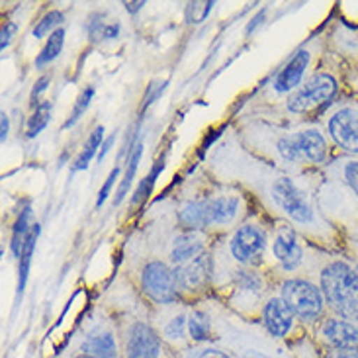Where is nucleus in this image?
Here are the masks:
<instances>
[{
    "label": "nucleus",
    "mask_w": 358,
    "mask_h": 358,
    "mask_svg": "<svg viewBox=\"0 0 358 358\" xmlns=\"http://www.w3.org/2000/svg\"><path fill=\"white\" fill-rule=\"evenodd\" d=\"M63 45H65V29L59 28L49 36L43 49L38 53V57H36V67L43 69L45 65H49L51 61H55V59L59 57Z\"/></svg>",
    "instance_id": "26"
},
{
    "label": "nucleus",
    "mask_w": 358,
    "mask_h": 358,
    "mask_svg": "<svg viewBox=\"0 0 358 358\" xmlns=\"http://www.w3.org/2000/svg\"><path fill=\"white\" fill-rule=\"evenodd\" d=\"M178 222L182 223L188 231H200L203 227L212 225L210 222V200H190L180 208L178 212Z\"/></svg>",
    "instance_id": "17"
},
{
    "label": "nucleus",
    "mask_w": 358,
    "mask_h": 358,
    "mask_svg": "<svg viewBox=\"0 0 358 358\" xmlns=\"http://www.w3.org/2000/svg\"><path fill=\"white\" fill-rule=\"evenodd\" d=\"M141 155H143V143L141 141H136L134 145L129 147V157H127V169H126V175L122 178V184H120V188H117L116 196H114V203H122V200L126 198L127 192H129V188H131V182H134V178H136L137 173V166H139V161H141Z\"/></svg>",
    "instance_id": "23"
},
{
    "label": "nucleus",
    "mask_w": 358,
    "mask_h": 358,
    "mask_svg": "<svg viewBox=\"0 0 358 358\" xmlns=\"http://www.w3.org/2000/svg\"><path fill=\"white\" fill-rule=\"evenodd\" d=\"M124 358H171L161 333L145 321H134L124 333Z\"/></svg>",
    "instance_id": "6"
},
{
    "label": "nucleus",
    "mask_w": 358,
    "mask_h": 358,
    "mask_svg": "<svg viewBox=\"0 0 358 358\" xmlns=\"http://www.w3.org/2000/svg\"><path fill=\"white\" fill-rule=\"evenodd\" d=\"M124 6H126V10L129 12V14H136V12H139V10L145 6V2H143V0H137V2H126Z\"/></svg>",
    "instance_id": "44"
},
{
    "label": "nucleus",
    "mask_w": 358,
    "mask_h": 358,
    "mask_svg": "<svg viewBox=\"0 0 358 358\" xmlns=\"http://www.w3.org/2000/svg\"><path fill=\"white\" fill-rule=\"evenodd\" d=\"M92 98H94V87H87L83 92H80V96L77 98V102H75V106H73V112H71V116L69 120L65 122V129L67 127H73L77 124L80 117L85 116V112L88 110L90 106V102H92Z\"/></svg>",
    "instance_id": "33"
},
{
    "label": "nucleus",
    "mask_w": 358,
    "mask_h": 358,
    "mask_svg": "<svg viewBox=\"0 0 358 358\" xmlns=\"http://www.w3.org/2000/svg\"><path fill=\"white\" fill-rule=\"evenodd\" d=\"M165 88H166V80H163V83H153V85L149 87V90H147V94H145V106L153 104L157 98L165 92Z\"/></svg>",
    "instance_id": "37"
},
{
    "label": "nucleus",
    "mask_w": 358,
    "mask_h": 358,
    "mask_svg": "<svg viewBox=\"0 0 358 358\" xmlns=\"http://www.w3.org/2000/svg\"><path fill=\"white\" fill-rule=\"evenodd\" d=\"M271 198L294 223L310 231L329 233L327 222L317 213L310 198L290 176H276L271 180Z\"/></svg>",
    "instance_id": "2"
},
{
    "label": "nucleus",
    "mask_w": 358,
    "mask_h": 358,
    "mask_svg": "<svg viewBox=\"0 0 358 358\" xmlns=\"http://www.w3.org/2000/svg\"><path fill=\"white\" fill-rule=\"evenodd\" d=\"M235 286L243 294H259L262 290V278L255 272H237Z\"/></svg>",
    "instance_id": "34"
},
{
    "label": "nucleus",
    "mask_w": 358,
    "mask_h": 358,
    "mask_svg": "<svg viewBox=\"0 0 358 358\" xmlns=\"http://www.w3.org/2000/svg\"><path fill=\"white\" fill-rule=\"evenodd\" d=\"M49 80H51L49 77H41L38 83H36V87H34L31 94H29V98H31V104H34V106H38V98L41 96V92H43V90H48Z\"/></svg>",
    "instance_id": "40"
},
{
    "label": "nucleus",
    "mask_w": 358,
    "mask_h": 358,
    "mask_svg": "<svg viewBox=\"0 0 358 358\" xmlns=\"http://www.w3.org/2000/svg\"><path fill=\"white\" fill-rule=\"evenodd\" d=\"M349 241L352 245V249L358 252V225H352L349 231Z\"/></svg>",
    "instance_id": "45"
},
{
    "label": "nucleus",
    "mask_w": 358,
    "mask_h": 358,
    "mask_svg": "<svg viewBox=\"0 0 358 358\" xmlns=\"http://www.w3.org/2000/svg\"><path fill=\"white\" fill-rule=\"evenodd\" d=\"M278 153L286 163L323 165L329 157V143L323 131L310 127L282 137L278 141Z\"/></svg>",
    "instance_id": "4"
},
{
    "label": "nucleus",
    "mask_w": 358,
    "mask_h": 358,
    "mask_svg": "<svg viewBox=\"0 0 358 358\" xmlns=\"http://www.w3.org/2000/svg\"><path fill=\"white\" fill-rule=\"evenodd\" d=\"M124 350L114 331L106 325H94L77 343V358H122Z\"/></svg>",
    "instance_id": "10"
},
{
    "label": "nucleus",
    "mask_w": 358,
    "mask_h": 358,
    "mask_svg": "<svg viewBox=\"0 0 358 358\" xmlns=\"http://www.w3.org/2000/svg\"><path fill=\"white\" fill-rule=\"evenodd\" d=\"M296 315L282 298H271L262 308V327L272 339H286L296 325Z\"/></svg>",
    "instance_id": "12"
},
{
    "label": "nucleus",
    "mask_w": 358,
    "mask_h": 358,
    "mask_svg": "<svg viewBox=\"0 0 358 358\" xmlns=\"http://www.w3.org/2000/svg\"><path fill=\"white\" fill-rule=\"evenodd\" d=\"M264 16H266V12H264V10H262V12H259V14H257V16L251 20V24L247 26V34H252V31H255V28H259V26L262 24V20H264Z\"/></svg>",
    "instance_id": "43"
},
{
    "label": "nucleus",
    "mask_w": 358,
    "mask_h": 358,
    "mask_svg": "<svg viewBox=\"0 0 358 358\" xmlns=\"http://www.w3.org/2000/svg\"><path fill=\"white\" fill-rule=\"evenodd\" d=\"M239 358H284L276 349H272L268 345H264L261 341L255 343H243L239 350L235 352Z\"/></svg>",
    "instance_id": "30"
},
{
    "label": "nucleus",
    "mask_w": 358,
    "mask_h": 358,
    "mask_svg": "<svg viewBox=\"0 0 358 358\" xmlns=\"http://www.w3.org/2000/svg\"><path fill=\"white\" fill-rule=\"evenodd\" d=\"M87 31L92 41H110V39H116L120 36V24L92 18L88 22Z\"/></svg>",
    "instance_id": "29"
},
{
    "label": "nucleus",
    "mask_w": 358,
    "mask_h": 358,
    "mask_svg": "<svg viewBox=\"0 0 358 358\" xmlns=\"http://www.w3.org/2000/svg\"><path fill=\"white\" fill-rule=\"evenodd\" d=\"M14 34H16V24L14 22H6V26L2 28V41H0V49L2 51H6V48L12 43Z\"/></svg>",
    "instance_id": "38"
},
{
    "label": "nucleus",
    "mask_w": 358,
    "mask_h": 358,
    "mask_svg": "<svg viewBox=\"0 0 358 358\" xmlns=\"http://www.w3.org/2000/svg\"><path fill=\"white\" fill-rule=\"evenodd\" d=\"M141 284H143V292L155 303H173L178 298L175 271H171L165 262H149L143 268Z\"/></svg>",
    "instance_id": "9"
},
{
    "label": "nucleus",
    "mask_w": 358,
    "mask_h": 358,
    "mask_svg": "<svg viewBox=\"0 0 358 358\" xmlns=\"http://www.w3.org/2000/svg\"><path fill=\"white\" fill-rule=\"evenodd\" d=\"M213 2H190L186 10H184V20L188 24H202L203 20L208 18V14L212 12Z\"/></svg>",
    "instance_id": "35"
},
{
    "label": "nucleus",
    "mask_w": 358,
    "mask_h": 358,
    "mask_svg": "<svg viewBox=\"0 0 358 358\" xmlns=\"http://www.w3.org/2000/svg\"><path fill=\"white\" fill-rule=\"evenodd\" d=\"M327 136L349 157H358V104H341L327 117Z\"/></svg>",
    "instance_id": "7"
},
{
    "label": "nucleus",
    "mask_w": 358,
    "mask_h": 358,
    "mask_svg": "<svg viewBox=\"0 0 358 358\" xmlns=\"http://www.w3.org/2000/svg\"><path fill=\"white\" fill-rule=\"evenodd\" d=\"M320 288L333 315L358 323V264L335 259L321 268Z\"/></svg>",
    "instance_id": "1"
},
{
    "label": "nucleus",
    "mask_w": 358,
    "mask_h": 358,
    "mask_svg": "<svg viewBox=\"0 0 358 358\" xmlns=\"http://www.w3.org/2000/svg\"><path fill=\"white\" fill-rule=\"evenodd\" d=\"M315 335L325 349H358L357 321L329 313L315 325Z\"/></svg>",
    "instance_id": "8"
},
{
    "label": "nucleus",
    "mask_w": 358,
    "mask_h": 358,
    "mask_svg": "<svg viewBox=\"0 0 358 358\" xmlns=\"http://www.w3.org/2000/svg\"><path fill=\"white\" fill-rule=\"evenodd\" d=\"M29 220H31V208L26 206L22 212H20L18 220L14 223V229H12V239H10V249H12V255L14 257H18L20 259V252H22V247H24V243H26V237H28V233L31 231V225H29Z\"/></svg>",
    "instance_id": "24"
},
{
    "label": "nucleus",
    "mask_w": 358,
    "mask_h": 358,
    "mask_svg": "<svg viewBox=\"0 0 358 358\" xmlns=\"http://www.w3.org/2000/svg\"><path fill=\"white\" fill-rule=\"evenodd\" d=\"M325 358H358V349H325Z\"/></svg>",
    "instance_id": "39"
},
{
    "label": "nucleus",
    "mask_w": 358,
    "mask_h": 358,
    "mask_svg": "<svg viewBox=\"0 0 358 358\" xmlns=\"http://www.w3.org/2000/svg\"><path fill=\"white\" fill-rule=\"evenodd\" d=\"M311 63V53L308 49H298L292 59L284 65L280 73L274 78V90L278 94H286L301 87V80L306 77Z\"/></svg>",
    "instance_id": "15"
},
{
    "label": "nucleus",
    "mask_w": 358,
    "mask_h": 358,
    "mask_svg": "<svg viewBox=\"0 0 358 358\" xmlns=\"http://www.w3.org/2000/svg\"><path fill=\"white\" fill-rule=\"evenodd\" d=\"M159 333H161V337L166 345H171L178 350L188 349V343H190V339H188V313L180 311V313L173 315Z\"/></svg>",
    "instance_id": "19"
},
{
    "label": "nucleus",
    "mask_w": 358,
    "mask_h": 358,
    "mask_svg": "<svg viewBox=\"0 0 358 358\" xmlns=\"http://www.w3.org/2000/svg\"><path fill=\"white\" fill-rule=\"evenodd\" d=\"M102 143H104V127L98 126L94 127V131H92L90 137L87 139V143L83 147L80 155L77 157L73 169H75V171H85V169L90 165V161H92L94 157H98V149L102 147Z\"/></svg>",
    "instance_id": "25"
},
{
    "label": "nucleus",
    "mask_w": 358,
    "mask_h": 358,
    "mask_svg": "<svg viewBox=\"0 0 358 358\" xmlns=\"http://www.w3.org/2000/svg\"><path fill=\"white\" fill-rule=\"evenodd\" d=\"M241 206V198H237V196L210 198V222L212 225H229L237 220Z\"/></svg>",
    "instance_id": "18"
},
{
    "label": "nucleus",
    "mask_w": 358,
    "mask_h": 358,
    "mask_svg": "<svg viewBox=\"0 0 358 358\" xmlns=\"http://www.w3.org/2000/svg\"><path fill=\"white\" fill-rule=\"evenodd\" d=\"M63 20H65L63 12H59V10H51V12H48V14L36 24V28H34V38L41 39L45 38V36H51V34H53L55 29H59V26L63 24Z\"/></svg>",
    "instance_id": "32"
},
{
    "label": "nucleus",
    "mask_w": 358,
    "mask_h": 358,
    "mask_svg": "<svg viewBox=\"0 0 358 358\" xmlns=\"http://www.w3.org/2000/svg\"><path fill=\"white\" fill-rule=\"evenodd\" d=\"M51 110H53V104L49 102V100H43V102H39L36 110H34V114L29 116L28 120V126H26V136L28 137H36L39 136L45 126L49 124V120H51Z\"/></svg>",
    "instance_id": "28"
},
{
    "label": "nucleus",
    "mask_w": 358,
    "mask_h": 358,
    "mask_svg": "<svg viewBox=\"0 0 358 358\" xmlns=\"http://www.w3.org/2000/svg\"><path fill=\"white\" fill-rule=\"evenodd\" d=\"M280 298L288 303L296 320L303 325H317L327 313L323 292L320 286L308 280L284 282Z\"/></svg>",
    "instance_id": "3"
},
{
    "label": "nucleus",
    "mask_w": 358,
    "mask_h": 358,
    "mask_svg": "<svg viewBox=\"0 0 358 358\" xmlns=\"http://www.w3.org/2000/svg\"><path fill=\"white\" fill-rule=\"evenodd\" d=\"M0 129H2V131H0V139H2V143H6V139H8L10 134V120L4 112L0 114Z\"/></svg>",
    "instance_id": "41"
},
{
    "label": "nucleus",
    "mask_w": 358,
    "mask_h": 358,
    "mask_svg": "<svg viewBox=\"0 0 358 358\" xmlns=\"http://www.w3.org/2000/svg\"><path fill=\"white\" fill-rule=\"evenodd\" d=\"M206 247L203 237L198 231H184L176 237L171 247V261L178 264L192 261L196 257H200Z\"/></svg>",
    "instance_id": "16"
},
{
    "label": "nucleus",
    "mask_w": 358,
    "mask_h": 358,
    "mask_svg": "<svg viewBox=\"0 0 358 358\" xmlns=\"http://www.w3.org/2000/svg\"><path fill=\"white\" fill-rule=\"evenodd\" d=\"M114 141H116V134H114V136H110L108 139H104V143H102V149H100V153H98V163H102V161H104V157H106L108 151L112 149Z\"/></svg>",
    "instance_id": "42"
},
{
    "label": "nucleus",
    "mask_w": 358,
    "mask_h": 358,
    "mask_svg": "<svg viewBox=\"0 0 358 358\" xmlns=\"http://www.w3.org/2000/svg\"><path fill=\"white\" fill-rule=\"evenodd\" d=\"M272 252L284 271H296L303 262V247H301L300 237L288 225L280 227L276 233L274 243H272Z\"/></svg>",
    "instance_id": "14"
},
{
    "label": "nucleus",
    "mask_w": 358,
    "mask_h": 358,
    "mask_svg": "<svg viewBox=\"0 0 358 358\" xmlns=\"http://www.w3.org/2000/svg\"><path fill=\"white\" fill-rule=\"evenodd\" d=\"M264 247H266V235L255 223L241 225L235 231L231 245H229L235 261L243 262V264H255L262 257Z\"/></svg>",
    "instance_id": "11"
},
{
    "label": "nucleus",
    "mask_w": 358,
    "mask_h": 358,
    "mask_svg": "<svg viewBox=\"0 0 358 358\" xmlns=\"http://www.w3.org/2000/svg\"><path fill=\"white\" fill-rule=\"evenodd\" d=\"M176 358H239L233 350L220 347L215 343H206V345H190L188 349L178 352Z\"/></svg>",
    "instance_id": "27"
},
{
    "label": "nucleus",
    "mask_w": 358,
    "mask_h": 358,
    "mask_svg": "<svg viewBox=\"0 0 358 358\" xmlns=\"http://www.w3.org/2000/svg\"><path fill=\"white\" fill-rule=\"evenodd\" d=\"M339 94V83L329 73H315L310 80H306L290 98L288 110L292 114H311L321 112L335 102Z\"/></svg>",
    "instance_id": "5"
},
{
    "label": "nucleus",
    "mask_w": 358,
    "mask_h": 358,
    "mask_svg": "<svg viewBox=\"0 0 358 358\" xmlns=\"http://www.w3.org/2000/svg\"><path fill=\"white\" fill-rule=\"evenodd\" d=\"M117 175H120V166L112 169V173H110V176L106 178L104 186L100 188V192H98V198H96V208H100L102 203L106 202V198L110 196V192H112V186H114V182H116Z\"/></svg>",
    "instance_id": "36"
},
{
    "label": "nucleus",
    "mask_w": 358,
    "mask_h": 358,
    "mask_svg": "<svg viewBox=\"0 0 358 358\" xmlns=\"http://www.w3.org/2000/svg\"><path fill=\"white\" fill-rule=\"evenodd\" d=\"M213 325L212 317L202 310H194L188 313V339L192 345L212 343Z\"/></svg>",
    "instance_id": "20"
},
{
    "label": "nucleus",
    "mask_w": 358,
    "mask_h": 358,
    "mask_svg": "<svg viewBox=\"0 0 358 358\" xmlns=\"http://www.w3.org/2000/svg\"><path fill=\"white\" fill-rule=\"evenodd\" d=\"M163 169H165V163H163V159H161V161H157V165L153 166V171L149 173V176H145L136 188V192L131 196V203H134V206H139L143 200L149 198V194H151V190H153V186H155L157 182V176L161 175Z\"/></svg>",
    "instance_id": "31"
},
{
    "label": "nucleus",
    "mask_w": 358,
    "mask_h": 358,
    "mask_svg": "<svg viewBox=\"0 0 358 358\" xmlns=\"http://www.w3.org/2000/svg\"><path fill=\"white\" fill-rule=\"evenodd\" d=\"M333 173L337 176L345 190L352 196V200L358 202V157H345L333 165Z\"/></svg>",
    "instance_id": "21"
},
{
    "label": "nucleus",
    "mask_w": 358,
    "mask_h": 358,
    "mask_svg": "<svg viewBox=\"0 0 358 358\" xmlns=\"http://www.w3.org/2000/svg\"><path fill=\"white\" fill-rule=\"evenodd\" d=\"M175 278L178 290L200 292L208 286L212 278V257L202 252L192 261L178 264L175 268Z\"/></svg>",
    "instance_id": "13"
},
{
    "label": "nucleus",
    "mask_w": 358,
    "mask_h": 358,
    "mask_svg": "<svg viewBox=\"0 0 358 358\" xmlns=\"http://www.w3.org/2000/svg\"><path fill=\"white\" fill-rule=\"evenodd\" d=\"M39 233H41V227L39 223H34L31 225V231L28 233L26 237V243L22 247V252H20V266H18V296L26 288V282H28L29 274V264H31V257H34V251H36V243H38Z\"/></svg>",
    "instance_id": "22"
}]
</instances>
